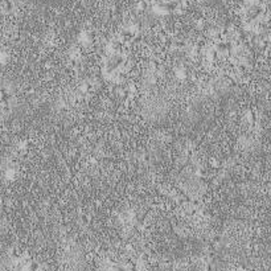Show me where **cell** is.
I'll return each mask as SVG.
<instances>
[]
</instances>
